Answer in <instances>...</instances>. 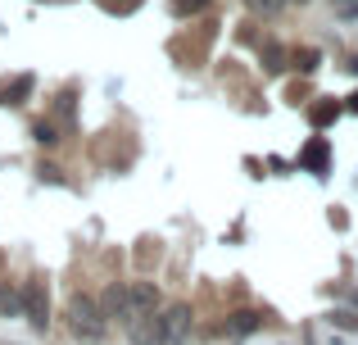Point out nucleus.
Instances as JSON below:
<instances>
[{"label":"nucleus","mask_w":358,"mask_h":345,"mask_svg":"<svg viewBox=\"0 0 358 345\" xmlns=\"http://www.w3.org/2000/svg\"><path fill=\"white\" fill-rule=\"evenodd\" d=\"M64 323H69L73 337L87 341V345L105 341V332H109V318H105V309H100V300H91V295H82V291L69 300V309H64Z\"/></svg>","instance_id":"obj_1"},{"label":"nucleus","mask_w":358,"mask_h":345,"mask_svg":"<svg viewBox=\"0 0 358 345\" xmlns=\"http://www.w3.org/2000/svg\"><path fill=\"white\" fill-rule=\"evenodd\" d=\"M18 314H23L36 332L50 328V291H45V282H36V277L23 282V291H18Z\"/></svg>","instance_id":"obj_2"},{"label":"nucleus","mask_w":358,"mask_h":345,"mask_svg":"<svg viewBox=\"0 0 358 345\" xmlns=\"http://www.w3.org/2000/svg\"><path fill=\"white\" fill-rule=\"evenodd\" d=\"M159 332H164V345H182L186 337L195 332V314L191 304H168V309H159Z\"/></svg>","instance_id":"obj_3"},{"label":"nucleus","mask_w":358,"mask_h":345,"mask_svg":"<svg viewBox=\"0 0 358 345\" xmlns=\"http://www.w3.org/2000/svg\"><path fill=\"white\" fill-rule=\"evenodd\" d=\"M127 332H131V345H164V332H159V309L127 318Z\"/></svg>","instance_id":"obj_4"},{"label":"nucleus","mask_w":358,"mask_h":345,"mask_svg":"<svg viewBox=\"0 0 358 345\" xmlns=\"http://www.w3.org/2000/svg\"><path fill=\"white\" fill-rule=\"evenodd\" d=\"M159 286L155 282H131L127 286V309H131V318H136V314H155L159 309Z\"/></svg>","instance_id":"obj_5"},{"label":"nucleus","mask_w":358,"mask_h":345,"mask_svg":"<svg viewBox=\"0 0 358 345\" xmlns=\"http://www.w3.org/2000/svg\"><path fill=\"white\" fill-rule=\"evenodd\" d=\"M259 328H263V314L236 309V314H227V323H222V328H213V332H227V337H254Z\"/></svg>","instance_id":"obj_6"},{"label":"nucleus","mask_w":358,"mask_h":345,"mask_svg":"<svg viewBox=\"0 0 358 345\" xmlns=\"http://www.w3.org/2000/svg\"><path fill=\"white\" fill-rule=\"evenodd\" d=\"M100 309H105V318H131L127 309V286H105V295H100Z\"/></svg>","instance_id":"obj_7"},{"label":"nucleus","mask_w":358,"mask_h":345,"mask_svg":"<svg viewBox=\"0 0 358 345\" xmlns=\"http://www.w3.org/2000/svg\"><path fill=\"white\" fill-rule=\"evenodd\" d=\"M299 164H304L313 177H327V164H331V150H327V141H308L304 155H299Z\"/></svg>","instance_id":"obj_8"},{"label":"nucleus","mask_w":358,"mask_h":345,"mask_svg":"<svg viewBox=\"0 0 358 345\" xmlns=\"http://www.w3.org/2000/svg\"><path fill=\"white\" fill-rule=\"evenodd\" d=\"M27 91H32V78H14V82H5V87H0V100H5V105H23V96Z\"/></svg>","instance_id":"obj_9"},{"label":"nucleus","mask_w":358,"mask_h":345,"mask_svg":"<svg viewBox=\"0 0 358 345\" xmlns=\"http://www.w3.org/2000/svg\"><path fill=\"white\" fill-rule=\"evenodd\" d=\"M327 318H331L341 332H358V309H354V304H350V309H331Z\"/></svg>","instance_id":"obj_10"},{"label":"nucleus","mask_w":358,"mask_h":345,"mask_svg":"<svg viewBox=\"0 0 358 345\" xmlns=\"http://www.w3.org/2000/svg\"><path fill=\"white\" fill-rule=\"evenodd\" d=\"M200 9H209V0H173L177 18H191V14H200Z\"/></svg>","instance_id":"obj_11"},{"label":"nucleus","mask_w":358,"mask_h":345,"mask_svg":"<svg viewBox=\"0 0 358 345\" xmlns=\"http://www.w3.org/2000/svg\"><path fill=\"white\" fill-rule=\"evenodd\" d=\"M317 64H322V55H317V50H295V69L299 73H313Z\"/></svg>","instance_id":"obj_12"},{"label":"nucleus","mask_w":358,"mask_h":345,"mask_svg":"<svg viewBox=\"0 0 358 345\" xmlns=\"http://www.w3.org/2000/svg\"><path fill=\"white\" fill-rule=\"evenodd\" d=\"M336 118H341V105H313V123H317V127L336 123Z\"/></svg>","instance_id":"obj_13"},{"label":"nucleus","mask_w":358,"mask_h":345,"mask_svg":"<svg viewBox=\"0 0 358 345\" xmlns=\"http://www.w3.org/2000/svg\"><path fill=\"white\" fill-rule=\"evenodd\" d=\"M0 314H5V318H14V314H18V295H14V286H0Z\"/></svg>","instance_id":"obj_14"},{"label":"nucleus","mask_w":358,"mask_h":345,"mask_svg":"<svg viewBox=\"0 0 358 345\" xmlns=\"http://www.w3.org/2000/svg\"><path fill=\"white\" fill-rule=\"evenodd\" d=\"M32 132H36V141H41V146H59V132H55L50 123H36Z\"/></svg>","instance_id":"obj_15"},{"label":"nucleus","mask_w":358,"mask_h":345,"mask_svg":"<svg viewBox=\"0 0 358 345\" xmlns=\"http://www.w3.org/2000/svg\"><path fill=\"white\" fill-rule=\"evenodd\" d=\"M336 18H358V0H331Z\"/></svg>","instance_id":"obj_16"},{"label":"nucleus","mask_w":358,"mask_h":345,"mask_svg":"<svg viewBox=\"0 0 358 345\" xmlns=\"http://www.w3.org/2000/svg\"><path fill=\"white\" fill-rule=\"evenodd\" d=\"M277 59H286V55H281L277 45H268V50H263V69H268V73H277V69H281Z\"/></svg>","instance_id":"obj_17"},{"label":"nucleus","mask_w":358,"mask_h":345,"mask_svg":"<svg viewBox=\"0 0 358 345\" xmlns=\"http://www.w3.org/2000/svg\"><path fill=\"white\" fill-rule=\"evenodd\" d=\"M250 5L259 9V14H272V9H281V5H286V0H250Z\"/></svg>","instance_id":"obj_18"},{"label":"nucleus","mask_w":358,"mask_h":345,"mask_svg":"<svg viewBox=\"0 0 358 345\" xmlns=\"http://www.w3.org/2000/svg\"><path fill=\"white\" fill-rule=\"evenodd\" d=\"M268 169H272V173H290L295 164H290V160H277V155H272V160H268Z\"/></svg>","instance_id":"obj_19"},{"label":"nucleus","mask_w":358,"mask_h":345,"mask_svg":"<svg viewBox=\"0 0 358 345\" xmlns=\"http://www.w3.org/2000/svg\"><path fill=\"white\" fill-rule=\"evenodd\" d=\"M350 73H358V55H350Z\"/></svg>","instance_id":"obj_20"},{"label":"nucleus","mask_w":358,"mask_h":345,"mask_svg":"<svg viewBox=\"0 0 358 345\" xmlns=\"http://www.w3.org/2000/svg\"><path fill=\"white\" fill-rule=\"evenodd\" d=\"M350 109H354V114H358V91H354V96H350Z\"/></svg>","instance_id":"obj_21"},{"label":"nucleus","mask_w":358,"mask_h":345,"mask_svg":"<svg viewBox=\"0 0 358 345\" xmlns=\"http://www.w3.org/2000/svg\"><path fill=\"white\" fill-rule=\"evenodd\" d=\"M350 304H354V309H358V291H354V295H350Z\"/></svg>","instance_id":"obj_22"},{"label":"nucleus","mask_w":358,"mask_h":345,"mask_svg":"<svg viewBox=\"0 0 358 345\" xmlns=\"http://www.w3.org/2000/svg\"><path fill=\"white\" fill-rule=\"evenodd\" d=\"M295 5H304V0H295Z\"/></svg>","instance_id":"obj_23"}]
</instances>
